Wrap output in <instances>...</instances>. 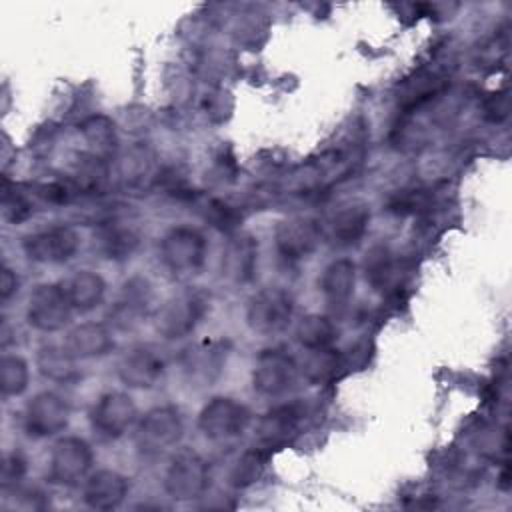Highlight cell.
I'll use <instances>...</instances> for the list:
<instances>
[{
	"label": "cell",
	"instance_id": "cell-1",
	"mask_svg": "<svg viewBox=\"0 0 512 512\" xmlns=\"http://www.w3.org/2000/svg\"><path fill=\"white\" fill-rule=\"evenodd\" d=\"M210 304L212 298L202 288H184L182 292L170 296L154 316L158 334L168 340L190 336L206 318Z\"/></svg>",
	"mask_w": 512,
	"mask_h": 512
},
{
	"label": "cell",
	"instance_id": "cell-2",
	"mask_svg": "<svg viewBox=\"0 0 512 512\" xmlns=\"http://www.w3.org/2000/svg\"><path fill=\"white\" fill-rule=\"evenodd\" d=\"M206 238L190 226L172 228L160 242V260L176 280L194 278L206 262Z\"/></svg>",
	"mask_w": 512,
	"mask_h": 512
},
{
	"label": "cell",
	"instance_id": "cell-3",
	"mask_svg": "<svg viewBox=\"0 0 512 512\" xmlns=\"http://www.w3.org/2000/svg\"><path fill=\"white\" fill-rule=\"evenodd\" d=\"M210 482V468L206 460L192 448H180L164 474V490L178 502L200 498Z\"/></svg>",
	"mask_w": 512,
	"mask_h": 512
},
{
	"label": "cell",
	"instance_id": "cell-4",
	"mask_svg": "<svg viewBox=\"0 0 512 512\" xmlns=\"http://www.w3.org/2000/svg\"><path fill=\"white\" fill-rule=\"evenodd\" d=\"M250 424V410L226 396H216L212 398L200 412L198 416V428L200 432L218 444L232 442L240 438Z\"/></svg>",
	"mask_w": 512,
	"mask_h": 512
},
{
	"label": "cell",
	"instance_id": "cell-5",
	"mask_svg": "<svg viewBox=\"0 0 512 512\" xmlns=\"http://www.w3.org/2000/svg\"><path fill=\"white\" fill-rule=\"evenodd\" d=\"M294 316V298L278 286L262 288L252 296L246 308V322L258 334H278L288 328Z\"/></svg>",
	"mask_w": 512,
	"mask_h": 512
},
{
	"label": "cell",
	"instance_id": "cell-6",
	"mask_svg": "<svg viewBox=\"0 0 512 512\" xmlns=\"http://www.w3.org/2000/svg\"><path fill=\"white\" fill-rule=\"evenodd\" d=\"M184 432L180 410L174 406H156L148 410L136 428V446L148 456H156L178 444Z\"/></svg>",
	"mask_w": 512,
	"mask_h": 512
},
{
	"label": "cell",
	"instance_id": "cell-7",
	"mask_svg": "<svg viewBox=\"0 0 512 512\" xmlns=\"http://www.w3.org/2000/svg\"><path fill=\"white\" fill-rule=\"evenodd\" d=\"M308 408L302 402H286L262 414L256 426L258 446L264 450H278L288 446L302 430Z\"/></svg>",
	"mask_w": 512,
	"mask_h": 512
},
{
	"label": "cell",
	"instance_id": "cell-8",
	"mask_svg": "<svg viewBox=\"0 0 512 512\" xmlns=\"http://www.w3.org/2000/svg\"><path fill=\"white\" fill-rule=\"evenodd\" d=\"M74 308L60 284H40L32 290L26 308V320L42 332L62 330L72 320Z\"/></svg>",
	"mask_w": 512,
	"mask_h": 512
},
{
	"label": "cell",
	"instance_id": "cell-9",
	"mask_svg": "<svg viewBox=\"0 0 512 512\" xmlns=\"http://www.w3.org/2000/svg\"><path fill=\"white\" fill-rule=\"evenodd\" d=\"M90 466L92 450L82 438H60L50 450L48 478L62 486H76L88 476Z\"/></svg>",
	"mask_w": 512,
	"mask_h": 512
},
{
	"label": "cell",
	"instance_id": "cell-10",
	"mask_svg": "<svg viewBox=\"0 0 512 512\" xmlns=\"http://www.w3.org/2000/svg\"><path fill=\"white\" fill-rule=\"evenodd\" d=\"M296 376V360L282 348H268L262 350L254 362L252 386L264 396H280L294 386Z\"/></svg>",
	"mask_w": 512,
	"mask_h": 512
},
{
	"label": "cell",
	"instance_id": "cell-11",
	"mask_svg": "<svg viewBox=\"0 0 512 512\" xmlns=\"http://www.w3.org/2000/svg\"><path fill=\"white\" fill-rule=\"evenodd\" d=\"M226 358V340H200L182 352L180 368L192 386H210L222 374Z\"/></svg>",
	"mask_w": 512,
	"mask_h": 512
},
{
	"label": "cell",
	"instance_id": "cell-12",
	"mask_svg": "<svg viewBox=\"0 0 512 512\" xmlns=\"http://www.w3.org/2000/svg\"><path fill=\"white\" fill-rule=\"evenodd\" d=\"M324 240L322 226L314 218L294 216L278 222L274 230L276 250L282 258L296 262L308 258Z\"/></svg>",
	"mask_w": 512,
	"mask_h": 512
},
{
	"label": "cell",
	"instance_id": "cell-13",
	"mask_svg": "<svg viewBox=\"0 0 512 512\" xmlns=\"http://www.w3.org/2000/svg\"><path fill=\"white\" fill-rule=\"evenodd\" d=\"M24 430L34 438H48L62 432L70 420L68 402L54 392L36 394L24 410Z\"/></svg>",
	"mask_w": 512,
	"mask_h": 512
},
{
	"label": "cell",
	"instance_id": "cell-14",
	"mask_svg": "<svg viewBox=\"0 0 512 512\" xmlns=\"http://www.w3.org/2000/svg\"><path fill=\"white\" fill-rule=\"evenodd\" d=\"M24 254L40 264H60L78 250V234L70 226H50L28 234L22 242Z\"/></svg>",
	"mask_w": 512,
	"mask_h": 512
},
{
	"label": "cell",
	"instance_id": "cell-15",
	"mask_svg": "<svg viewBox=\"0 0 512 512\" xmlns=\"http://www.w3.org/2000/svg\"><path fill=\"white\" fill-rule=\"evenodd\" d=\"M154 292L146 278L134 276L124 282L108 318L116 330H132L138 326L152 308Z\"/></svg>",
	"mask_w": 512,
	"mask_h": 512
},
{
	"label": "cell",
	"instance_id": "cell-16",
	"mask_svg": "<svg viewBox=\"0 0 512 512\" xmlns=\"http://www.w3.org/2000/svg\"><path fill=\"white\" fill-rule=\"evenodd\" d=\"M166 372V360L156 346L130 348L118 362V378L130 388H152Z\"/></svg>",
	"mask_w": 512,
	"mask_h": 512
},
{
	"label": "cell",
	"instance_id": "cell-17",
	"mask_svg": "<svg viewBox=\"0 0 512 512\" xmlns=\"http://www.w3.org/2000/svg\"><path fill=\"white\" fill-rule=\"evenodd\" d=\"M136 420V404L124 392H108L98 398L90 412V424L102 438L122 436Z\"/></svg>",
	"mask_w": 512,
	"mask_h": 512
},
{
	"label": "cell",
	"instance_id": "cell-18",
	"mask_svg": "<svg viewBox=\"0 0 512 512\" xmlns=\"http://www.w3.org/2000/svg\"><path fill=\"white\" fill-rule=\"evenodd\" d=\"M370 210L364 202H350L334 210L326 222H320L324 240L334 246H352L368 230Z\"/></svg>",
	"mask_w": 512,
	"mask_h": 512
},
{
	"label": "cell",
	"instance_id": "cell-19",
	"mask_svg": "<svg viewBox=\"0 0 512 512\" xmlns=\"http://www.w3.org/2000/svg\"><path fill=\"white\" fill-rule=\"evenodd\" d=\"M258 266V240L252 234H232L222 252V276L230 284H248Z\"/></svg>",
	"mask_w": 512,
	"mask_h": 512
},
{
	"label": "cell",
	"instance_id": "cell-20",
	"mask_svg": "<svg viewBox=\"0 0 512 512\" xmlns=\"http://www.w3.org/2000/svg\"><path fill=\"white\" fill-rule=\"evenodd\" d=\"M128 478L116 470H98L84 484V502L94 510L118 508L128 494Z\"/></svg>",
	"mask_w": 512,
	"mask_h": 512
},
{
	"label": "cell",
	"instance_id": "cell-21",
	"mask_svg": "<svg viewBox=\"0 0 512 512\" xmlns=\"http://www.w3.org/2000/svg\"><path fill=\"white\" fill-rule=\"evenodd\" d=\"M112 332L108 326L100 324V322H84L74 326L64 340V348L66 352L76 358H96V356H104L106 352H110L112 348Z\"/></svg>",
	"mask_w": 512,
	"mask_h": 512
},
{
	"label": "cell",
	"instance_id": "cell-22",
	"mask_svg": "<svg viewBox=\"0 0 512 512\" xmlns=\"http://www.w3.org/2000/svg\"><path fill=\"white\" fill-rule=\"evenodd\" d=\"M140 244V236L132 226L116 220L104 222L94 234V248L108 260H126Z\"/></svg>",
	"mask_w": 512,
	"mask_h": 512
},
{
	"label": "cell",
	"instance_id": "cell-23",
	"mask_svg": "<svg viewBox=\"0 0 512 512\" xmlns=\"http://www.w3.org/2000/svg\"><path fill=\"white\" fill-rule=\"evenodd\" d=\"M64 294L68 296L70 304L78 312H88L102 304L106 294V282L100 274L92 270H80L60 282Z\"/></svg>",
	"mask_w": 512,
	"mask_h": 512
},
{
	"label": "cell",
	"instance_id": "cell-24",
	"mask_svg": "<svg viewBox=\"0 0 512 512\" xmlns=\"http://www.w3.org/2000/svg\"><path fill=\"white\" fill-rule=\"evenodd\" d=\"M356 284V266L352 260H334L328 264L320 278V288L328 304L344 306L352 294Z\"/></svg>",
	"mask_w": 512,
	"mask_h": 512
},
{
	"label": "cell",
	"instance_id": "cell-25",
	"mask_svg": "<svg viewBox=\"0 0 512 512\" xmlns=\"http://www.w3.org/2000/svg\"><path fill=\"white\" fill-rule=\"evenodd\" d=\"M190 204L194 206V210L200 214V218L204 222H208L212 228L220 230V232H236L240 222H242V212L238 206H232L230 202L216 198V196H208V194H192L190 196Z\"/></svg>",
	"mask_w": 512,
	"mask_h": 512
},
{
	"label": "cell",
	"instance_id": "cell-26",
	"mask_svg": "<svg viewBox=\"0 0 512 512\" xmlns=\"http://www.w3.org/2000/svg\"><path fill=\"white\" fill-rule=\"evenodd\" d=\"M80 132L82 138L88 146V154L104 160L110 158L116 150L118 144V136H116V128L112 124V120H108L106 116H90L80 124Z\"/></svg>",
	"mask_w": 512,
	"mask_h": 512
},
{
	"label": "cell",
	"instance_id": "cell-27",
	"mask_svg": "<svg viewBox=\"0 0 512 512\" xmlns=\"http://www.w3.org/2000/svg\"><path fill=\"white\" fill-rule=\"evenodd\" d=\"M344 364L346 362H344L342 352L334 350L332 346H326V348L310 350L308 356L304 358L300 370H302V376L308 382L326 384V382H332L334 378L340 376Z\"/></svg>",
	"mask_w": 512,
	"mask_h": 512
},
{
	"label": "cell",
	"instance_id": "cell-28",
	"mask_svg": "<svg viewBox=\"0 0 512 512\" xmlns=\"http://www.w3.org/2000/svg\"><path fill=\"white\" fill-rule=\"evenodd\" d=\"M336 336H338V330L334 322L322 314H308L296 326V338L308 350L332 346Z\"/></svg>",
	"mask_w": 512,
	"mask_h": 512
},
{
	"label": "cell",
	"instance_id": "cell-29",
	"mask_svg": "<svg viewBox=\"0 0 512 512\" xmlns=\"http://www.w3.org/2000/svg\"><path fill=\"white\" fill-rule=\"evenodd\" d=\"M366 278L376 290H390L398 288L400 272L396 268V262L392 254L386 248H374L370 256L366 258Z\"/></svg>",
	"mask_w": 512,
	"mask_h": 512
},
{
	"label": "cell",
	"instance_id": "cell-30",
	"mask_svg": "<svg viewBox=\"0 0 512 512\" xmlns=\"http://www.w3.org/2000/svg\"><path fill=\"white\" fill-rule=\"evenodd\" d=\"M38 370L56 382H70L78 376L74 362L76 358H72L66 348H58V346H44L38 352Z\"/></svg>",
	"mask_w": 512,
	"mask_h": 512
},
{
	"label": "cell",
	"instance_id": "cell-31",
	"mask_svg": "<svg viewBox=\"0 0 512 512\" xmlns=\"http://www.w3.org/2000/svg\"><path fill=\"white\" fill-rule=\"evenodd\" d=\"M266 460H268V450L260 446L246 450L230 470V484L234 488H248L256 484L264 474Z\"/></svg>",
	"mask_w": 512,
	"mask_h": 512
},
{
	"label": "cell",
	"instance_id": "cell-32",
	"mask_svg": "<svg viewBox=\"0 0 512 512\" xmlns=\"http://www.w3.org/2000/svg\"><path fill=\"white\" fill-rule=\"evenodd\" d=\"M28 386V364L20 356L0 360V390L4 396H18Z\"/></svg>",
	"mask_w": 512,
	"mask_h": 512
},
{
	"label": "cell",
	"instance_id": "cell-33",
	"mask_svg": "<svg viewBox=\"0 0 512 512\" xmlns=\"http://www.w3.org/2000/svg\"><path fill=\"white\" fill-rule=\"evenodd\" d=\"M2 212H4V218L8 222H12V224L24 222L34 212L32 196L22 192L18 186H14L10 190V184L4 180V186H2Z\"/></svg>",
	"mask_w": 512,
	"mask_h": 512
},
{
	"label": "cell",
	"instance_id": "cell-34",
	"mask_svg": "<svg viewBox=\"0 0 512 512\" xmlns=\"http://www.w3.org/2000/svg\"><path fill=\"white\" fill-rule=\"evenodd\" d=\"M26 472V460L18 454V452H12L4 458V464H2V484L4 488H8L10 484H16Z\"/></svg>",
	"mask_w": 512,
	"mask_h": 512
},
{
	"label": "cell",
	"instance_id": "cell-35",
	"mask_svg": "<svg viewBox=\"0 0 512 512\" xmlns=\"http://www.w3.org/2000/svg\"><path fill=\"white\" fill-rule=\"evenodd\" d=\"M16 290H18V278H16V274H14L8 266H4V270H2V280H0V294H2V300L6 302Z\"/></svg>",
	"mask_w": 512,
	"mask_h": 512
}]
</instances>
